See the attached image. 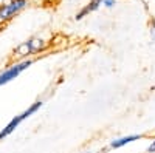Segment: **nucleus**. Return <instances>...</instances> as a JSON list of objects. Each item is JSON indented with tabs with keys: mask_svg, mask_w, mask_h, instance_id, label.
<instances>
[{
	"mask_svg": "<svg viewBox=\"0 0 155 153\" xmlns=\"http://www.w3.org/2000/svg\"><path fill=\"white\" fill-rule=\"evenodd\" d=\"M42 105H44V102L42 100H36L34 102V104H31L27 110H25V111H22L20 114H17V116H14V118H12L6 125H5V129H2V130H0V141H2V139H5L6 136H9L12 132H14L16 129H17V127L25 121V119H28L30 116H33V114L37 111V110H41L42 108Z\"/></svg>",
	"mask_w": 155,
	"mask_h": 153,
	"instance_id": "nucleus-1",
	"label": "nucleus"
},
{
	"mask_svg": "<svg viewBox=\"0 0 155 153\" xmlns=\"http://www.w3.org/2000/svg\"><path fill=\"white\" fill-rule=\"evenodd\" d=\"M33 65V59H23L22 62H17V63H12L11 67H8L6 70H3L0 73V87L5 85V84H9L11 81H14L19 76Z\"/></svg>",
	"mask_w": 155,
	"mask_h": 153,
	"instance_id": "nucleus-2",
	"label": "nucleus"
},
{
	"mask_svg": "<svg viewBox=\"0 0 155 153\" xmlns=\"http://www.w3.org/2000/svg\"><path fill=\"white\" fill-rule=\"evenodd\" d=\"M45 40L39 39V37H33V39H28L27 42L20 43L16 49H14V54L17 57H27L30 54H34V53H39L45 48Z\"/></svg>",
	"mask_w": 155,
	"mask_h": 153,
	"instance_id": "nucleus-3",
	"label": "nucleus"
},
{
	"mask_svg": "<svg viewBox=\"0 0 155 153\" xmlns=\"http://www.w3.org/2000/svg\"><path fill=\"white\" fill-rule=\"evenodd\" d=\"M28 5L27 0H11L9 3H5L0 6V20H8L12 16H16L19 11H22Z\"/></svg>",
	"mask_w": 155,
	"mask_h": 153,
	"instance_id": "nucleus-4",
	"label": "nucleus"
},
{
	"mask_svg": "<svg viewBox=\"0 0 155 153\" xmlns=\"http://www.w3.org/2000/svg\"><path fill=\"white\" fill-rule=\"evenodd\" d=\"M143 138H144L143 135H126V136H121V138L112 139L109 147L113 148V150H116V148H121V147H124L127 144H132L135 141H140V139H143Z\"/></svg>",
	"mask_w": 155,
	"mask_h": 153,
	"instance_id": "nucleus-5",
	"label": "nucleus"
},
{
	"mask_svg": "<svg viewBox=\"0 0 155 153\" xmlns=\"http://www.w3.org/2000/svg\"><path fill=\"white\" fill-rule=\"evenodd\" d=\"M102 3H104V0H90V2L79 11V12H78V14L74 16V19L76 20H81V19H84V17H87L88 14H90V12H93V11H96Z\"/></svg>",
	"mask_w": 155,
	"mask_h": 153,
	"instance_id": "nucleus-6",
	"label": "nucleus"
},
{
	"mask_svg": "<svg viewBox=\"0 0 155 153\" xmlns=\"http://www.w3.org/2000/svg\"><path fill=\"white\" fill-rule=\"evenodd\" d=\"M146 153H155V136H153V139L150 141V144L147 145V148H146Z\"/></svg>",
	"mask_w": 155,
	"mask_h": 153,
	"instance_id": "nucleus-7",
	"label": "nucleus"
},
{
	"mask_svg": "<svg viewBox=\"0 0 155 153\" xmlns=\"http://www.w3.org/2000/svg\"><path fill=\"white\" fill-rule=\"evenodd\" d=\"M116 5V0H104V3H102V6L106 8H113Z\"/></svg>",
	"mask_w": 155,
	"mask_h": 153,
	"instance_id": "nucleus-8",
	"label": "nucleus"
},
{
	"mask_svg": "<svg viewBox=\"0 0 155 153\" xmlns=\"http://www.w3.org/2000/svg\"><path fill=\"white\" fill-rule=\"evenodd\" d=\"M150 37H152V40H155V23L150 27Z\"/></svg>",
	"mask_w": 155,
	"mask_h": 153,
	"instance_id": "nucleus-9",
	"label": "nucleus"
}]
</instances>
